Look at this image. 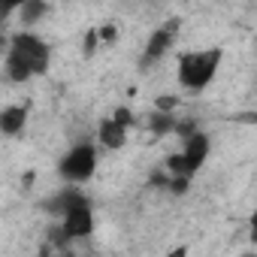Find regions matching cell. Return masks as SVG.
Returning <instances> with one entry per match:
<instances>
[{
    "instance_id": "cell-8",
    "label": "cell",
    "mask_w": 257,
    "mask_h": 257,
    "mask_svg": "<svg viewBox=\"0 0 257 257\" xmlns=\"http://www.w3.org/2000/svg\"><path fill=\"white\" fill-rule=\"evenodd\" d=\"M28 127V106H7L0 112V134L4 137H19Z\"/></svg>"
},
{
    "instance_id": "cell-19",
    "label": "cell",
    "mask_w": 257,
    "mask_h": 257,
    "mask_svg": "<svg viewBox=\"0 0 257 257\" xmlns=\"http://www.w3.org/2000/svg\"><path fill=\"white\" fill-rule=\"evenodd\" d=\"M94 49H97V31H94V28H91V31H88V34H85V52H88V55H91V52H94Z\"/></svg>"
},
{
    "instance_id": "cell-12",
    "label": "cell",
    "mask_w": 257,
    "mask_h": 257,
    "mask_svg": "<svg viewBox=\"0 0 257 257\" xmlns=\"http://www.w3.org/2000/svg\"><path fill=\"white\" fill-rule=\"evenodd\" d=\"M149 131L155 134V137H167V134H173V127H176V118L173 115H161V112H155V115H149Z\"/></svg>"
},
{
    "instance_id": "cell-22",
    "label": "cell",
    "mask_w": 257,
    "mask_h": 257,
    "mask_svg": "<svg viewBox=\"0 0 257 257\" xmlns=\"http://www.w3.org/2000/svg\"><path fill=\"white\" fill-rule=\"evenodd\" d=\"M245 257H257V254H254V251H248V254H245Z\"/></svg>"
},
{
    "instance_id": "cell-18",
    "label": "cell",
    "mask_w": 257,
    "mask_h": 257,
    "mask_svg": "<svg viewBox=\"0 0 257 257\" xmlns=\"http://www.w3.org/2000/svg\"><path fill=\"white\" fill-rule=\"evenodd\" d=\"M16 13H19V4H16V0H7V4H0V25H7V19L16 16Z\"/></svg>"
},
{
    "instance_id": "cell-4",
    "label": "cell",
    "mask_w": 257,
    "mask_h": 257,
    "mask_svg": "<svg viewBox=\"0 0 257 257\" xmlns=\"http://www.w3.org/2000/svg\"><path fill=\"white\" fill-rule=\"evenodd\" d=\"M179 19H170L167 25H161L152 37H149V43H146V55H143V64H152V61H161L167 52H170V46H173V40H176V34H179Z\"/></svg>"
},
{
    "instance_id": "cell-1",
    "label": "cell",
    "mask_w": 257,
    "mask_h": 257,
    "mask_svg": "<svg viewBox=\"0 0 257 257\" xmlns=\"http://www.w3.org/2000/svg\"><path fill=\"white\" fill-rule=\"evenodd\" d=\"M52 49L46 40H40L31 31H19L10 40V58H7V76L10 82H28L34 76H43L49 70Z\"/></svg>"
},
{
    "instance_id": "cell-15",
    "label": "cell",
    "mask_w": 257,
    "mask_h": 257,
    "mask_svg": "<svg viewBox=\"0 0 257 257\" xmlns=\"http://www.w3.org/2000/svg\"><path fill=\"white\" fill-rule=\"evenodd\" d=\"M173 134H179L182 140H191V137L197 134V121H194V118H185V121H176V127H173Z\"/></svg>"
},
{
    "instance_id": "cell-17",
    "label": "cell",
    "mask_w": 257,
    "mask_h": 257,
    "mask_svg": "<svg viewBox=\"0 0 257 257\" xmlns=\"http://www.w3.org/2000/svg\"><path fill=\"white\" fill-rule=\"evenodd\" d=\"M167 188H170V191H173V194L179 197V194H185V191L191 188V179H176V176H173V179L167 182Z\"/></svg>"
},
{
    "instance_id": "cell-20",
    "label": "cell",
    "mask_w": 257,
    "mask_h": 257,
    "mask_svg": "<svg viewBox=\"0 0 257 257\" xmlns=\"http://www.w3.org/2000/svg\"><path fill=\"white\" fill-rule=\"evenodd\" d=\"M167 257H188V245H176Z\"/></svg>"
},
{
    "instance_id": "cell-7",
    "label": "cell",
    "mask_w": 257,
    "mask_h": 257,
    "mask_svg": "<svg viewBox=\"0 0 257 257\" xmlns=\"http://www.w3.org/2000/svg\"><path fill=\"white\" fill-rule=\"evenodd\" d=\"M209 146H212V143H209V137H206V134H200V131H197L191 140H185L182 155H185V161L191 164V170H194V173L206 164V158H209Z\"/></svg>"
},
{
    "instance_id": "cell-14",
    "label": "cell",
    "mask_w": 257,
    "mask_h": 257,
    "mask_svg": "<svg viewBox=\"0 0 257 257\" xmlns=\"http://www.w3.org/2000/svg\"><path fill=\"white\" fill-rule=\"evenodd\" d=\"M112 121L118 124V127H124V131H131V127L137 124V118H134V112L127 109V106H118L115 112H112Z\"/></svg>"
},
{
    "instance_id": "cell-16",
    "label": "cell",
    "mask_w": 257,
    "mask_h": 257,
    "mask_svg": "<svg viewBox=\"0 0 257 257\" xmlns=\"http://www.w3.org/2000/svg\"><path fill=\"white\" fill-rule=\"evenodd\" d=\"M94 31H97V43H106V46H109V43L118 40V28H115V25H100V28H94Z\"/></svg>"
},
{
    "instance_id": "cell-6",
    "label": "cell",
    "mask_w": 257,
    "mask_h": 257,
    "mask_svg": "<svg viewBox=\"0 0 257 257\" xmlns=\"http://www.w3.org/2000/svg\"><path fill=\"white\" fill-rule=\"evenodd\" d=\"M91 203H88V197L82 194V191H76V188H67V191H58L49 203H46V209L49 212H55L58 218H64V215H70V212H76V209H88Z\"/></svg>"
},
{
    "instance_id": "cell-2",
    "label": "cell",
    "mask_w": 257,
    "mask_h": 257,
    "mask_svg": "<svg viewBox=\"0 0 257 257\" xmlns=\"http://www.w3.org/2000/svg\"><path fill=\"white\" fill-rule=\"evenodd\" d=\"M221 58H224L221 49L185 52V55L179 58V82H182V88H188V91H203V88L215 79V73H218V67H221Z\"/></svg>"
},
{
    "instance_id": "cell-9",
    "label": "cell",
    "mask_w": 257,
    "mask_h": 257,
    "mask_svg": "<svg viewBox=\"0 0 257 257\" xmlns=\"http://www.w3.org/2000/svg\"><path fill=\"white\" fill-rule=\"evenodd\" d=\"M97 137H100V146H106V149H112V152H118V149H124V146H127V131H124V127H118L112 118L100 121Z\"/></svg>"
},
{
    "instance_id": "cell-13",
    "label": "cell",
    "mask_w": 257,
    "mask_h": 257,
    "mask_svg": "<svg viewBox=\"0 0 257 257\" xmlns=\"http://www.w3.org/2000/svg\"><path fill=\"white\" fill-rule=\"evenodd\" d=\"M176 109H179V97H176V94H161V97H155V112L173 115Z\"/></svg>"
},
{
    "instance_id": "cell-11",
    "label": "cell",
    "mask_w": 257,
    "mask_h": 257,
    "mask_svg": "<svg viewBox=\"0 0 257 257\" xmlns=\"http://www.w3.org/2000/svg\"><path fill=\"white\" fill-rule=\"evenodd\" d=\"M164 170H170V176H176V179H191V176H194V170H191V164L185 161L182 152L170 155V158L164 161Z\"/></svg>"
},
{
    "instance_id": "cell-21",
    "label": "cell",
    "mask_w": 257,
    "mask_h": 257,
    "mask_svg": "<svg viewBox=\"0 0 257 257\" xmlns=\"http://www.w3.org/2000/svg\"><path fill=\"white\" fill-rule=\"evenodd\" d=\"M4 52H7V37L0 34V55H4Z\"/></svg>"
},
{
    "instance_id": "cell-5",
    "label": "cell",
    "mask_w": 257,
    "mask_h": 257,
    "mask_svg": "<svg viewBox=\"0 0 257 257\" xmlns=\"http://www.w3.org/2000/svg\"><path fill=\"white\" fill-rule=\"evenodd\" d=\"M61 230H64V236H67V239H88V236L94 233V212H91V206H88V209H76V212L64 215Z\"/></svg>"
},
{
    "instance_id": "cell-3",
    "label": "cell",
    "mask_w": 257,
    "mask_h": 257,
    "mask_svg": "<svg viewBox=\"0 0 257 257\" xmlns=\"http://www.w3.org/2000/svg\"><path fill=\"white\" fill-rule=\"evenodd\" d=\"M58 170H61V176H64L67 182H73V185L88 182V179L94 176V170H97V149H94L91 143L73 146V149L64 155V161H61Z\"/></svg>"
},
{
    "instance_id": "cell-10",
    "label": "cell",
    "mask_w": 257,
    "mask_h": 257,
    "mask_svg": "<svg viewBox=\"0 0 257 257\" xmlns=\"http://www.w3.org/2000/svg\"><path fill=\"white\" fill-rule=\"evenodd\" d=\"M49 4L46 0H22L19 4V19H22V25H37V22H43L46 16H49Z\"/></svg>"
}]
</instances>
